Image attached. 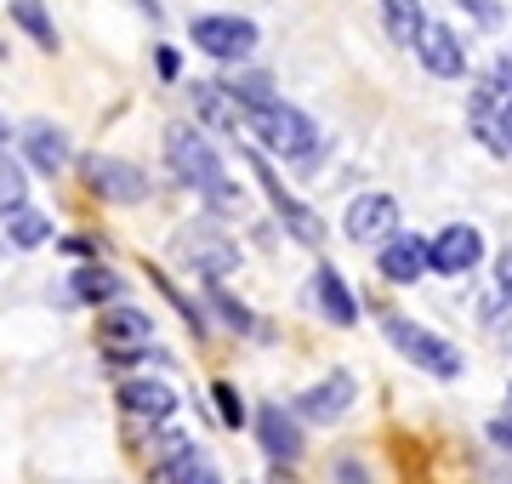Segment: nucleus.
I'll return each instance as SVG.
<instances>
[{
    "label": "nucleus",
    "mask_w": 512,
    "mask_h": 484,
    "mask_svg": "<svg viewBox=\"0 0 512 484\" xmlns=\"http://www.w3.org/2000/svg\"><path fill=\"white\" fill-rule=\"evenodd\" d=\"M165 160H171V171H177V177H183V183L194 188L211 211L234 217L239 205H245V200H239V188L228 183V171H222L217 149H211L194 126H171V131H165Z\"/></svg>",
    "instance_id": "f257e3e1"
},
{
    "label": "nucleus",
    "mask_w": 512,
    "mask_h": 484,
    "mask_svg": "<svg viewBox=\"0 0 512 484\" xmlns=\"http://www.w3.org/2000/svg\"><path fill=\"white\" fill-rule=\"evenodd\" d=\"M239 120H251L256 137H262L274 154H285V160H308V154L319 149V131H313V120L302 109H291V103H279V97L239 109Z\"/></svg>",
    "instance_id": "f03ea898"
},
{
    "label": "nucleus",
    "mask_w": 512,
    "mask_h": 484,
    "mask_svg": "<svg viewBox=\"0 0 512 484\" xmlns=\"http://www.w3.org/2000/svg\"><path fill=\"white\" fill-rule=\"evenodd\" d=\"M382 331H387V342H393L410 365H421L427 376H444V382H450V376H461V365H467L461 348H450V342L433 336V331H421L416 319H404V314H382Z\"/></svg>",
    "instance_id": "7ed1b4c3"
},
{
    "label": "nucleus",
    "mask_w": 512,
    "mask_h": 484,
    "mask_svg": "<svg viewBox=\"0 0 512 484\" xmlns=\"http://www.w3.org/2000/svg\"><path fill=\"white\" fill-rule=\"evenodd\" d=\"M80 177H86V188H92L97 200H109V205H143L148 200V177L131 160H114V154H86L80 160Z\"/></svg>",
    "instance_id": "20e7f679"
},
{
    "label": "nucleus",
    "mask_w": 512,
    "mask_h": 484,
    "mask_svg": "<svg viewBox=\"0 0 512 484\" xmlns=\"http://www.w3.org/2000/svg\"><path fill=\"white\" fill-rule=\"evenodd\" d=\"M97 342H103V354H109L114 365H131V359L154 342V319H148L143 308H109V314L97 319Z\"/></svg>",
    "instance_id": "39448f33"
},
{
    "label": "nucleus",
    "mask_w": 512,
    "mask_h": 484,
    "mask_svg": "<svg viewBox=\"0 0 512 484\" xmlns=\"http://www.w3.org/2000/svg\"><path fill=\"white\" fill-rule=\"evenodd\" d=\"M245 160H251L256 183H262V194L274 200V217L291 228V240H296V245H319V240H325V223H319V217H313L302 200H291V194H285V183H279L274 171H268V160H262V154H245Z\"/></svg>",
    "instance_id": "423d86ee"
},
{
    "label": "nucleus",
    "mask_w": 512,
    "mask_h": 484,
    "mask_svg": "<svg viewBox=\"0 0 512 484\" xmlns=\"http://www.w3.org/2000/svg\"><path fill=\"white\" fill-rule=\"evenodd\" d=\"M194 46L205 57H222V63H239V57H251L256 46V23L251 18H234V12H222V18H194Z\"/></svg>",
    "instance_id": "0eeeda50"
},
{
    "label": "nucleus",
    "mask_w": 512,
    "mask_h": 484,
    "mask_svg": "<svg viewBox=\"0 0 512 484\" xmlns=\"http://www.w3.org/2000/svg\"><path fill=\"white\" fill-rule=\"evenodd\" d=\"M171 251H177V257L188 262V268H194V274H205V280L217 285L222 274H234L239 268V251L228 240H222L217 228H194V234H177V240H171Z\"/></svg>",
    "instance_id": "6e6552de"
},
{
    "label": "nucleus",
    "mask_w": 512,
    "mask_h": 484,
    "mask_svg": "<svg viewBox=\"0 0 512 484\" xmlns=\"http://www.w3.org/2000/svg\"><path fill=\"white\" fill-rule=\"evenodd\" d=\"M348 240L353 245H382L399 234V205H393V194H359V200L348 205Z\"/></svg>",
    "instance_id": "1a4fd4ad"
},
{
    "label": "nucleus",
    "mask_w": 512,
    "mask_h": 484,
    "mask_svg": "<svg viewBox=\"0 0 512 484\" xmlns=\"http://www.w3.org/2000/svg\"><path fill=\"white\" fill-rule=\"evenodd\" d=\"M416 57H421V69L427 75H439V80H461L467 75V52H461V40L444 29V23H421L416 29Z\"/></svg>",
    "instance_id": "9d476101"
},
{
    "label": "nucleus",
    "mask_w": 512,
    "mask_h": 484,
    "mask_svg": "<svg viewBox=\"0 0 512 484\" xmlns=\"http://www.w3.org/2000/svg\"><path fill=\"white\" fill-rule=\"evenodd\" d=\"M478 257H484V234L467 228V223L444 228L439 240L427 245V268H439V274H473Z\"/></svg>",
    "instance_id": "9b49d317"
},
{
    "label": "nucleus",
    "mask_w": 512,
    "mask_h": 484,
    "mask_svg": "<svg viewBox=\"0 0 512 484\" xmlns=\"http://www.w3.org/2000/svg\"><path fill=\"white\" fill-rule=\"evenodd\" d=\"M353 393L359 388H353L348 371H330L319 388H308L302 399H296V416H302V422H325L330 428V422H342V416L353 410Z\"/></svg>",
    "instance_id": "f8f14e48"
},
{
    "label": "nucleus",
    "mask_w": 512,
    "mask_h": 484,
    "mask_svg": "<svg viewBox=\"0 0 512 484\" xmlns=\"http://www.w3.org/2000/svg\"><path fill=\"white\" fill-rule=\"evenodd\" d=\"M256 433H262V450H268L274 462H296V456H302V428H296L291 410L262 405L256 410Z\"/></svg>",
    "instance_id": "ddd939ff"
},
{
    "label": "nucleus",
    "mask_w": 512,
    "mask_h": 484,
    "mask_svg": "<svg viewBox=\"0 0 512 484\" xmlns=\"http://www.w3.org/2000/svg\"><path fill=\"white\" fill-rule=\"evenodd\" d=\"M120 410L137 416V422H165L177 410V393L165 388V382H154V376H143V382H126L120 388Z\"/></svg>",
    "instance_id": "4468645a"
},
{
    "label": "nucleus",
    "mask_w": 512,
    "mask_h": 484,
    "mask_svg": "<svg viewBox=\"0 0 512 484\" xmlns=\"http://www.w3.org/2000/svg\"><path fill=\"white\" fill-rule=\"evenodd\" d=\"M23 154L35 160V171H46V177H57V171L69 166V137L57 126H46V120H35V126H23Z\"/></svg>",
    "instance_id": "2eb2a0df"
},
{
    "label": "nucleus",
    "mask_w": 512,
    "mask_h": 484,
    "mask_svg": "<svg viewBox=\"0 0 512 484\" xmlns=\"http://www.w3.org/2000/svg\"><path fill=\"white\" fill-rule=\"evenodd\" d=\"M421 268H427V245L410 240V234H393V240H382V274L393 285H410L421 280Z\"/></svg>",
    "instance_id": "dca6fc26"
},
{
    "label": "nucleus",
    "mask_w": 512,
    "mask_h": 484,
    "mask_svg": "<svg viewBox=\"0 0 512 484\" xmlns=\"http://www.w3.org/2000/svg\"><path fill=\"white\" fill-rule=\"evenodd\" d=\"M313 302L325 308L330 325H353V319H359V308H353V291L342 285V274H336V268H319V274H313Z\"/></svg>",
    "instance_id": "f3484780"
},
{
    "label": "nucleus",
    "mask_w": 512,
    "mask_h": 484,
    "mask_svg": "<svg viewBox=\"0 0 512 484\" xmlns=\"http://www.w3.org/2000/svg\"><path fill=\"white\" fill-rule=\"evenodd\" d=\"M194 109H200L205 126L239 131V103L228 97V86H211V80H194Z\"/></svg>",
    "instance_id": "a211bd4d"
},
{
    "label": "nucleus",
    "mask_w": 512,
    "mask_h": 484,
    "mask_svg": "<svg viewBox=\"0 0 512 484\" xmlns=\"http://www.w3.org/2000/svg\"><path fill=\"white\" fill-rule=\"evenodd\" d=\"M12 23L35 40L40 52H57V23H52V12H46L40 0H12Z\"/></svg>",
    "instance_id": "6ab92c4d"
},
{
    "label": "nucleus",
    "mask_w": 512,
    "mask_h": 484,
    "mask_svg": "<svg viewBox=\"0 0 512 484\" xmlns=\"http://www.w3.org/2000/svg\"><path fill=\"white\" fill-rule=\"evenodd\" d=\"M165 484H222V473L205 450H177V456L165 462Z\"/></svg>",
    "instance_id": "aec40b11"
},
{
    "label": "nucleus",
    "mask_w": 512,
    "mask_h": 484,
    "mask_svg": "<svg viewBox=\"0 0 512 484\" xmlns=\"http://www.w3.org/2000/svg\"><path fill=\"white\" fill-rule=\"evenodd\" d=\"M120 291H126V285H120V274H109V268H74V280H69L74 302H114Z\"/></svg>",
    "instance_id": "412c9836"
},
{
    "label": "nucleus",
    "mask_w": 512,
    "mask_h": 484,
    "mask_svg": "<svg viewBox=\"0 0 512 484\" xmlns=\"http://www.w3.org/2000/svg\"><path fill=\"white\" fill-rule=\"evenodd\" d=\"M6 240L18 245V251H35V245H46L52 240V223L40 217V211H6Z\"/></svg>",
    "instance_id": "4be33fe9"
},
{
    "label": "nucleus",
    "mask_w": 512,
    "mask_h": 484,
    "mask_svg": "<svg viewBox=\"0 0 512 484\" xmlns=\"http://www.w3.org/2000/svg\"><path fill=\"white\" fill-rule=\"evenodd\" d=\"M382 18H387V35L399 46H410L421 29V0H382Z\"/></svg>",
    "instance_id": "5701e85b"
},
{
    "label": "nucleus",
    "mask_w": 512,
    "mask_h": 484,
    "mask_svg": "<svg viewBox=\"0 0 512 484\" xmlns=\"http://www.w3.org/2000/svg\"><path fill=\"white\" fill-rule=\"evenodd\" d=\"M23 194H29V183H23V166H12V160L0 154V217H6V211H18Z\"/></svg>",
    "instance_id": "b1692460"
},
{
    "label": "nucleus",
    "mask_w": 512,
    "mask_h": 484,
    "mask_svg": "<svg viewBox=\"0 0 512 484\" xmlns=\"http://www.w3.org/2000/svg\"><path fill=\"white\" fill-rule=\"evenodd\" d=\"M211 302H217V314L228 319V325H234V331H256L251 308H245V302H234V297H228V291H217V285H211Z\"/></svg>",
    "instance_id": "393cba45"
},
{
    "label": "nucleus",
    "mask_w": 512,
    "mask_h": 484,
    "mask_svg": "<svg viewBox=\"0 0 512 484\" xmlns=\"http://www.w3.org/2000/svg\"><path fill=\"white\" fill-rule=\"evenodd\" d=\"M501 302H512V251H501V262H495V302H490V314L501 308Z\"/></svg>",
    "instance_id": "a878e982"
},
{
    "label": "nucleus",
    "mask_w": 512,
    "mask_h": 484,
    "mask_svg": "<svg viewBox=\"0 0 512 484\" xmlns=\"http://www.w3.org/2000/svg\"><path fill=\"white\" fill-rule=\"evenodd\" d=\"M217 405H222V422H228V428L245 422V405H239V393L228 388V382H217Z\"/></svg>",
    "instance_id": "bb28decb"
},
{
    "label": "nucleus",
    "mask_w": 512,
    "mask_h": 484,
    "mask_svg": "<svg viewBox=\"0 0 512 484\" xmlns=\"http://www.w3.org/2000/svg\"><path fill=\"white\" fill-rule=\"evenodd\" d=\"M467 12H473L484 29H495V23H501V6H495V0H467Z\"/></svg>",
    "instance_id": "cd10ccee"
},
{
    "label": "nucleus",
    "mask_w": 512,
    "mask_h": 484,
    "mask_svg": "<svg viewBox=\"0 0 512 484\" xmlns=\"http://www.w3.org/2000/svg\"><path fill=\"white\" fill-rule=\"evenodd\" d=\"M154 63H160V75H165V80H177V69H183V63H177V52H171V46H160V52H154Z\"/></svg>",
    "instance_id": "c85d7f7f"
},
{
    "label": "nucleus",
    "mask_w": 512,
    "mask_h": 484,
    "mask_svg": "<svg viewBox=\"0 0 512 484\" xmlns=\"http://www.w3.org/2000/svg\"><path fill=\"white\" fill-rule=\"evenodd\" d=\"M490 439L501 450H512V416H501V422H490Z\"/></svg>",
    "instance_id": "c756f323"
},
{
    "label": "nucleus",
    "mask_w": 512,
    "mask_h": 484,
    "mask_svg": "<svg viewBox=\"0 0 512 484\" xmlns=\"http://www.w3.org/2000/svg\"><path fill=\"white\" fill-rule=\"evenodd\" d=\"M495 86H501V97L512 103V52L501 57V69H495Z\"/></svg>",
    "instance_id": "7c9ffc66"
},
{
    "label": "nucleus",
    "mask_w": 512,
    "mask_h": 484,
    "mask_svg": "<svg viewBox=\"0 0 512 484\" xmlns=\"http://www.w3.org/2000/svg\"><path fill=\"white\" fill-rule=\"evenodd\" d=\"M342 484H365V479H359V467H353V462L342 467Z\"/></svg>",
    "instance_id": "2f4dec72"
},
{
    "label": "nucleus",
    "mask_w": 512,
    "mask_h": 484,
    "mask_svg": "<svg viewBox=\"0 0 512 484\" xmlns=\"http://www.w3.org/2000/svg\"><path fill=\"white\" fill-rule=\"evenodd\" d=\"M6 137H12V126H6V120H0V143H6Z\"/></svg>",
    "instance_id": "473e14b6"
},
{
    "label": "nucleus",
    "mask_w": 512,
    "mask_h": 484,
    "mask_svg": "<svg viewBox=\"0 0 512 484\" xmlns=\"http://www.w3.org/2000/svg\"><path fill=\"white\" fill-rule=\"evenodd\" d=\"M0 52H6V46H0Z\"/></svg>",
    "instance_id": "72a5a7b5"
}]
</instances>
